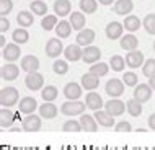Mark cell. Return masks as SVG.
<instances>
[{
	"mask_svg": "<svg viewBox=\"0 0 155 150\" xmlns=\"http://www.w3.org/2000/svg\"><path fill=\"white\" fill-rule=\"evenodd\" d=\"M20 101V93L15 86H5L0 90V105L3 108H12Z\"/></svg>",
	"mask_w": 155,
	"mask_h": 150,
	"instance_id": "1",
	"label": "cell"
},
{
	"mask_svg": "<svg viewBox=\"0 0 155 150\" xmlns=\"http://www.w3.org/2000/svg\"><path fill=\"white\" fill-rule=\"evenodd\" d=\"M87 103H82L78 99H69V101L62 103L61 106V112L64 116H80L85 112Z\"/></svg>",
	"mask_w": 155,
	"mask_h": 150,
	"instance_id": "2",
	"label": "cell"
},
{
	"mask_svg": "<svg viewBox=\"0 0 155 150\" xmlns=\"http://www.w3.org/2000/svg\"><path fill=\"white\" fill-rule=\"evenodd\" d=\"M124 85L126 83L123 80H119V78H111V80H108L106 85H104V91H106L111 98H119L121 95L124 93Z\"/></svg>",
	"mask_w": 155,
	"mask_h": 150,
	"instance_id": "3",
	"label": "cell"
},
{
	"mask_svg": "<svg viewBox=\"0 0 155 150\" xmlns=\"http://www.w3.org/2000/svg\"><path fill=\"white\" fill-rule=\"evenodd\" d=\"M25 85H26V88L31 90V91L43 90L44 88V77L39 72H31V73L26 75V78H25Z\"/></svg>",
	"mask_w": 155,
	"mask_h": 150,
	"instance_id": "4",
	"label": "cell"
},
{
	"mask_svg": "<svg viewBox=\"0 0 155 150\" xmlns=\"http://www.w3.org/2000/svg\"><path fill=\"white\" fill-rule=\"evenodd\" d=\"M64 49L65 47L62 46V41L59 38H52V39H49L48 44H46V54H48V57H52V59H57V57L64 52Z\"/></svg>",
	"mask_w": 155,
	"mask_h": 150,
	"instance_id": "5",
	"label": "cell"
},
{
	"mask_svg": "<svg viewBox=\"0 0 155 150\" xmlns=\"http://www.w3.org/2000/svg\"><path fill=\"white\" fill-rule=\"evenodd\" d=\"M152 86L149 85V83H139V85H136L134 86V98L136 99H139L140 103H145V101H149L150 98H152Z\"/></svg>",
	"mask_w": 155,
	"mask_h": 150,
	"instance_id": "6",
	"label": "cell"
},
{
	"mask_svg": "<svg viewBox=\"0 0 155 150\" xmlns=\"http://www.w3.org/2000/svg\"><path fill=\"white\" fill-rule=\"evenodd\" d=\"M104 109L110 112L111 116H114V118H116V116L124 114V111L127 109V106H126V103H123L121 99H118V98H111L110 101L104 103Z\"/></svg>",
	"mask_w": 155,
	"mask_h": 150,
	"instance_id": "7",
	"label": "cell"
},
{
	"mask_svg": "<svg viewBox=\"0 0 155 150\" xmlns=\"http://www.w3.org/2000/svg\"><path fill=\"white\" fill-rule=\"evenodd\" d=\"M20 56H21V51H20V44H16V43H8L5 47L2 49V57L7 62L18 60Z\"/></svg>",
	"mask_w": 155,
	"mask_h": 150,
	"instance_id": "8",
	"label": "cell"
},
{
	"mask_svg": "<svg viewBox=\"0 0 155 150\" xmlns=\"http://www.w3.org/2000/svg\"><path fill=\"white\" fill-rule=\"evenodd\" d=\"M101 49L96 47V46H87L85 49H83V57L82 60L85 62V64H95V62H100L101 59Z\"/></svg>",
	"mask_w": 155,
	"mask_h": 150,
	"instance_id": "9",
	"label": "cell"
},
{
	"mask_svg": "<svg viewBox=\"0 0 155 150\" xmlns=\"http://www.w3.org/2000/svg\"><path fill=\"white\" fill-rule=\"evenodd\" d=\"M144 54H142L140 51H137V49H134V51H129L127 54H126V64H127V67L131 69H139L144 65Z\"/></svg>",
	"mask_w": 155,
	"mask_h": 150,
	"instance_id": "10",
	"label": "cell"
},
{
	"mask_svg": "<svg viewBox=\"0 0 155 150\" xmlns=\"http://www.w3.org/2000/svg\"><path fill=\"white\" fill-rule=\"evenodd\" d=\"M23 131L28 132H36L41 129V116H36L35 112L33 114H26V118H23L21 121Z\"/></svg>",
	"mask_w": 155,
	"mask_h": 150,
	"instance_id": "11",
	"label": "cell"
},
{
	"mask_svg": "<svg viewBox=\"0 0 155 150\" xmlns=\"http://www.w3.org/2000/svg\"><path fill=\"white\" fill-rule=\"evenodd\" d=\"M38 108V101L33 96H23L18 101V111L21 114H33Z\"/></svg>",
	"mask_w": 155,
	"mask_h": 150,
	"instance_id": "12",
	"label": "cell"
},
{
	"mask_svg": "<svg viewBox=\"0 0 155 150\" xmlns=\"http://www.w3.org/2000/svg\"><path fill=\"white\" fill-rule=\"evenodd\" d=\"M0 73H2V78L7 82H12V80H16L20 75V67L13 62H7V65H3L2 70H0Z\"/></svg>",
	"mask_w": 155,
	"mask_h": 150,
	"instance_id": "13",
	"label": "cell"
},
{
	"mask_svg": "<svg viewBox=\"0 0 155 150\" xmlns=\"http://www.w3.org/2000/svg\"><path fill=\"white\" fill-rule=\"evenodd\" d=\"M123 31H124V24H121L119 21H111L106 26V30H104L106 38H108V39H111V41L121 39V38H123Z\"/></svg>",
	"mask_w": 155,
	"mask_h": 150,
	"instance_id": "14",
	"label": "cell"
},
{
	"mask_svg": "<svg viewBox=\"0 0 155 150\" xmlns=\"http://www.w3.org/2000/svg\"><path fill=\"white\" fill-rule=\"evenodd\" d=\"M64 56H65V60L77 62L83 57V49L80 47V44H70L64 49Z\"/></svg>",
	"mask_w": 155,
	"mask_h": 150,
	"instance_id": "15",
	"label": "cell"
},
{
	"mask_svg": "<svg viewBox=\"0 0 155 150\" xmlns=\"http://www.w3.org/2000/svg\"><path fill=\"white\" fill-rule=\"evenodd\" d=\"M21 70H25L26 73H31V72H38V69H39V59H38L36 56H25L21 59Z\"/></svg>",
	"mask_w": 155,
	"mask_h": 150,
	"instance_id": "16",
	"label": "cell"
},
{
	"mask_svg": "<svg viewBox=\"0 0 155 150\" xmlns=\"http://www.w3.org/2000/svg\"><path fill=\"white\" fill-rule=\"evenodd\" d=\"M16 119H18L16 118V112L10 111V108H3L2 106V109H0V126L5 127V129L12 127Z\"/></svg>",
	"mask_w": 155,
	"mask_h": 150,
	"instance_id": "17",
	"label": "cell"
},
{
	"mask_svg": "<svg viewBox=\"0 0 155 150\" xmlns=\"http://www.w3.org/2000/svg\"><path fill=\"white\" fill-rule=\"evenodd\" d=\"M57 112H59V109H57V106L54 105L52 101H44V105L39 106V116L44 119L57 118Z\"/></svg>",
	"mask_w": 155,
	"mask_h": 150,
	"instance_id": "18",
	"label": "cell"
},
{
	"mask_svg": "<svg viewBox=\"0 0 155 150\" xmlns=\"http://www.w3.org/2000/svg\"><path fill=\"white\" fill-rule=\"evenodd\" d=\"M82 85H78V83L75 82H70L67 83V85L64 86V96L67 99H78L82 96Z\"/></svg>",
	"mask_w": 155,
	"mask_h": 150,
	"instance_id": "19",
	"label": "cell"
},
{
	"mask_svg": "<svg viewBox=\"0 0 155 150\" xmlns=\"http://www.w3.org/2000/svg\"><path fill=\"white\" fill-rule=\"evenodd\" d=\"M85 103H87V108H90V109H93V111H98L104 106L103 98L100 96V93H96V91H90V93L87 95Z\"/></svg>",
	"mask_w": 155,
	"mask_h": 150,
	"instance_id": "20",
	"label": "cell"
},
{
	"mask_svg": "<svg viewBox=\"0 0 155 150\" xmlns=\"http://www.w3.org/2000/svg\"><path fill=\"white\" fill-rule=\"evenodd\" d=\"M95 31L93 30H90V28H85V30H82V31H78V34H77V44H80V46H91V43L95 41Z\"/></svg>",
	"mask_w": 155,
	"mask_h": 150,
	"instance_id": "21",
	"label": "cell"
},
{
	"mask_svg": "<svg viewBox=\"0 0 155 150\" xmlns=\"http://www.w3.org/2000/svg\"><path fill=\"white\" fill-rule=\"evenodd\" d=\"M93 116L96 118V121H98L100 126H103V127H113V126H114V116H111L106 109H104V111L103 109L95 111Z\"/></svg>",
	"mask_w": 155,
	"mask_h": 150,
	"instance_id": "22",
	"label": "cell"
},
{
	"mask_svg": "<svg viewBox=\"0 0 155 150\" xmlns=\"http://www.w3.org/2000/svg\"><path fill=\"white\" fill-rule=\"evenodd\" d=\"M80 124L83 127V131H88V132H95L98 131V121H96L95 116H90V114H80Z\"/></svg>",
	"mask_w": 155,
	"mask_h": 150,
	"instance_id": "23",
	"label": "cell"
},
{
	"mask_svg": "<svg viewBox=\"0 0 155 150\" xmlns=\"http://www.w3.org/2000/svg\"><path fill=\"white\" fill-rule=\"evenodd\" d=\"M82 86L85 88L87 91H93L100 86V77H96L93 73H85L82 77Z\"/></svg>",
	"mask_w": 155,
	"mask_h": 150,
	"instance_id": "24",
	"label": "cell"
},
{
	"mask_svg": "<svg viewBox=\"0 0 155 150\" xmlns=\"http://www.w3.org/2000/svg\"><path fill=\"white\" fill-rule=\"evenodd\" d=\"M54 13L57 16H67L72 13V5L69 0H56L54 2Z\"/></svg>",
	"mask_w": 155,
	"mask_h": 150,
	"instance_id": "25",
	"label": "cell"
},
{
	"mask_svg": "<svg viewBox=\"0 0 155 150\" xmlns=\"http://www.w3.org/2000/svg\"><path fill=\"white\" fill-rule=\"evenodd\" d=\"M70 24H72V28L75 31H82L85 30V24H87V18L85 15L80 13V11H74V13H70Z\"/></svg>",
	"mask_w": 155,
	"mask_h": 150,
	"instance_id": "26",
	"label": "cell"
},
{
	"mask_svg": "<svg viewBox=\"0 0 155 150\" xmlns=\"http://www.w3.org/2000/svg\"><path fill=\"white\" fill-rule=\"evenodd\" d=\"M134 8V3L132 0H116L114 2V13L116 15H127L131 13Z\"/></svg>",
	"mask_w": 155,
	"mask_h": 150,
	"instance_id": "27",
	"label": "cell"
},
{
	"mask_svg": "<svg viewBox=\"0 0 155 150\" xmlns=\"http://www.w3.org/2000/svg\"><path fill=\"white\" fill-rule=\"evenodd\" d=\"M119 46L124 51H134V49H137V46H139V39L134 34H126L119 39Z\"/></svg>",
	"mask_w": 155,
	"mask_h": 150,
	"instance_id": "28",
	"label": "cell"
},
{
	"mask_svg": "<svg viewBox=\"0 0 155 150\" xmlns=\"http://www.w3.org/2000/svg\"><path fill=\"white\" fill-rule=\"evenodd\" d=\"M72 24L70 21H67V20H61V23H57L56 26V34L57 38H61V39H65V38H69L72 34Z\"/></svg>",
	"mask_w": 155,
	"mask_h": 150,
	"instance_id": "29",
	"label": "cell"
},
{
	"mask_svg": "<svg viewBox=\"0 0 155 150\" xmlns=\"http://www.w3.org/2000/svg\"><path fill=\"white\" fill-rule=\"evenodd\" d=\"M16 23H18L21 28L33 26V23H35V16H33V13H30V11L21 10L18 15H16Z\"/></svg>",
	"mask_w": 155,
	"mask_h": 150,
	"instance_id": "30",
	"label": "cell"
},
{
	"mask_svg": "<svg viewBox=\"0 0 155 150\" xmlns=\"http://www.w3.org/2000/svg\"><path fill=\"white\" fill-rule=\"evenodd\" d=\"M108 72H110V64H104V62H95V64L90 65V73L96 75V77H104V75H108Z\"/></svg>",
	"mask_w": 155,
	"mask_h": 150,
	"instance_id": "31",
	"label": "cell"
},
{
	"mask_svg": "<svg viewBox=\"0 0 155 150\" xmlns=\"http://www.w3.org/2000/svg\"><path fill=\"white\" fill-rule=\"evenodd\" d=\"M123 24H124V28H126L127 31L134 33V31H137V30L142 26V21L137 18L136 15H127V16L124 18V23H123Z\"/></svg>",
	"mask_w": 155,
	"mask_h": 150,
	"instance_id": "32",
	"label": "cell"
},
{
	"mask_svg": "<svg viewBox=\"0 0 155 150\" xmlns=\"http://www.w3.org/2000/svg\"><path fill=\"white\" fill-rule=\"evenodd\" d=\"M12 39H13L16 44H25V43H28V39H30V33H28L26 28L20 26L12 33Z\"/></svg>",
	"mask_w": 155,
	"mask_h": 150,
	"instance_id": "33",
	"label": "cell"
},
{
	"mask_svg": "<svg viewBox=\"0 0 155 150\" xmlns=\"http://www.w3.org/2000/svg\"><path fill=\"white\" fill-rule=\"evenodd\" d=\"M30 8H31L33 13L39 15V16H46V13H48V3L44 0H33Z\"/></svg>",
	"mask_w": 155,
	"mask_h": 150,
	"instance_id": "34",
	"label": "cell"
},
{
	"mask_svg": "<svg viewBox=\"0 0 155 150\" xmlns=\"http://www.w3.org/2000/svg\"><path fill=\"white\" fill-rule=\"evenodd\" d=\"M126 106H127V112L131 116H134V118H137V116L142 114V103L139 99H136V98L129 99V101L126 103Z\"/></svg>",
	"mask_w": 155,
	"mask_h": 150,
	"instance_id": "35",
	"label": "cell"
},
{
	"mask_svg": "<svg viewBox=\"0 0 155 150\" xmlns=\"http://www.w3.org/2000/svg\"><path fill=\"white\" fill-rule=\"evenodd\" d=\"M41 96H43L44 101H54L57 96H59V91H57V86L54 85H48L41 90Z\"/></svg>",
	"mask_w": 155,
	"mask_h": 150,
	"instance_id": "36",
	"label": "cell"
},
{
	"mask_svg": "<svg viewBox=\"0 0 155 150\" xmlns=\"http://www.w3.org/2000/svg\"><path fill=\"white\" fill-rule=\"evenodd\" d=\"M78 5H80L82 13L90 15V13H95L98 10V0H80Z\"/></svg>",
	"mask_w": 155,
	"mask_h": 150,
	"instance_id": "37",
	"label": "cell"
},
{
	"mask_svg": "<svg viewBox=\"0 0 155 150\" xmlns=\"http://www.w3.org/2000/svg\"><path fill=\"white\" fill-rule=\"evenodd\" d=\"M124 65H126V60H124L121 56H118V54L111 56V59H110V67L114 70V72H123V70H124Z\"/></svg>",
	"mask_w": 155,
	"mask_h": 150,
	"instance_id": "38",
	"label": "cell"
},
{
	"mask_svg": "<svg viewBox=\"0 0 155 150\" xmlns=\"http://www.w3.org/2000/svg\"><path fill=\"white\" fill-rule=\"evenodd\" d=\"M41 26H43V30H46V31L56 30V26H57V15H48V16H44L43 21H41Z\"/></svg>",
	"mask_w": 155,
	"mask_h": 150,
	"instance_id": "39",
	"label": "cell"
},
{
	"mask_svg": "<svg viewBox=\"0 0 155 150\" xmlns=\"http://www.w3.org/2000/svg\"><path fill=\"white\" fill-rule=\"evenodd\" d=\"M142 26L145 28V31H147L149 34L155 36V13H149L145 16L144 21H142Z\"/></svg>",
	"mask_w": 155,
	"mask_h": 150,
	"instance_id": "40",
	"label": "cell"
},
{
	"mask_svg": "<svg viewBox=\"0 0 155 150\" xmlns=\"http://www.w3.org/2000/svg\"><path fill=\"white\" fill-rule=\"evenodd\" d=\"M62 131H65V132H78V131H83V127H82L80 121L70 119V121H65V122H64Z\"/></svg>",
	"mask_w": 155,
	"mask_h": 150,
	"instance_id": "41",
	"label": "cell"
},
{
	"mask_svg": "<svg viewBox=\"0 0 155 150\" xmlns=\"http://www.w3.org/2000/svg\"><path fill=\"white\" fill-rule=\"evenodd\" d=\"M52 70H54L57 75H65L67 72H69V64H67V60L57 59V60L52 64Z\"/></svg>",
	"mask_w": 155,
	"mask_h": 150,
	"instance_id": "42",
	"label": "cell"
},
{
	"mask_svg": "<svg viewBox=\"0 0 155 150\" xmlns=\"http://www.w3.org/2000/svg\"><path fill=\"white\" fill-rule=\"evenodd\" d=\"M142 73L149 78L153 77L155 75V59H147L144 62V65H142Z\"/></svg>",
	"mask_w": 155,
	"mask_h": 150,
	"instance_id": "43",
	"label": "cell"
},
{
	"mask_svg": "<svg viewBox=\"0 0 155 150\" xmlns=\"http://www.w3.org/2000/svg\"><path fill=\"white\" fill-rule=\"evenodd\" d=\"M123 82L126 83V86H136L139 83V78H137V75L134 72H126L123 75Z\"/></svg>",
	"mask_w": 155,
	"mask_h": 150,
	"instance_id": "44",
	"label": "cell"
},
{
	"mask_svg": "<svg viewBox=\"0 0 155 150\" xmlns=\"http://www.w3.org/2000/svg\"><path fill=\"white\" fill-rule=\"evenodd\" d=\"M12 10H13V2L12 0H0V15L7 16Z\"/></svg>",
	"mask_w": 155,
	"mask_h": 150,
	"instance_id": "45",
	"label": "cell"
},
{
	"mask_svg": "<svg viewBox=\"0 0 155 150\" xmlns=\"http://www.w3.org/2000/svg\"><path fill=\"white\" fill-rule=\"evenodd\" d=\"M114 131H118V132H129V131H132V126H131V122H127V121H121V122L114 124Z\"/></svg>",
	"mask_w": 155,
	"mask_h": 150,
	"instance_id": "46",
	"label": "cell"
},
{
	"mask_svg": "<svg viewBox=\"0 0 155 150\" xmlns=\"http://www.w3.org/2000/svg\"><path fill=\"white\" fill-rule=\"evenodd\" d=\"M8 28H10V21L7 20V16H2V18H0V33L5 34L8 31Z\"/></svg>",
	"mask_w": 155,
	"mask_h": 150,
	"instance_id": "47",
	"label": "cell"
},
{
	"mask_svg": "<svg viewBox=\"0 0 155 150\" xmlns=\"http://www.w3.org/2000/svg\"><path fill=\"white\" fill-rule=\"evenodd\" d=\"M149 127L152 129V131H155V112L149 116Z\"/></svg>",
	"mask_w": 155,
	"mask_h": 150,
	"instance_id": "48",
	"label": "cell"
},
{
	"mask_svg": "<svg viewBox=\"0 0 155 150\" xmlns=\"http://www.w3.org/2000/svg\"><path fill=\"white\" fill-rule=\"evenodd\" d=\"M0 46H2V49H3V47H5V46H7V38H5V36H3V34H2V36H0Z\"/></svg>",
	"mask_w": 155,
	"mask_h": 150,
	"instance_id": "49",
	"label": "cell"
},
{
	"mask_svg": "<svg viewBox=\"0 0 155 150\" xmlns=\"http://www.w3.org/2000/svg\"><path fill=\"white\" fill-rule=\"evenodd\" d=\"M100 3H101V5H113V2H114V0H98Z\"/></svg>",
	"mask_w": 155,
	"mask_h": 150,
	"instance_id": "50",
	"label": "cell"
},
{
	"mask_svg": "<svg viewBox=\"0 0 155 150\" xmlns=\"http://www.w3.org/2000/svg\"><path fill=\"white\" fill-rule=\"evenodd\" d=\"M149 85H150V86H152V88L155 90V75H153V77H150V78H149Z\"/></svg>",
	"mask_w": 155,
	"mask_h": 150,
	"instance_id": "51",
	"label": "cell"
},
{
	"mask_svg": "<svg viewBox=\"0 0 155 150\" xmlns=\"http://www.w3.org/2000/svg\"><path fill=\"white\" fill-rule=\"evenodd\" d=\"M153 51H155V41H153Z\"/></svg>",
	"mask_w": 155,
	"mask_h": 150,
	"instance_id": "52",
	"label": "cell"
}]
</instances>
